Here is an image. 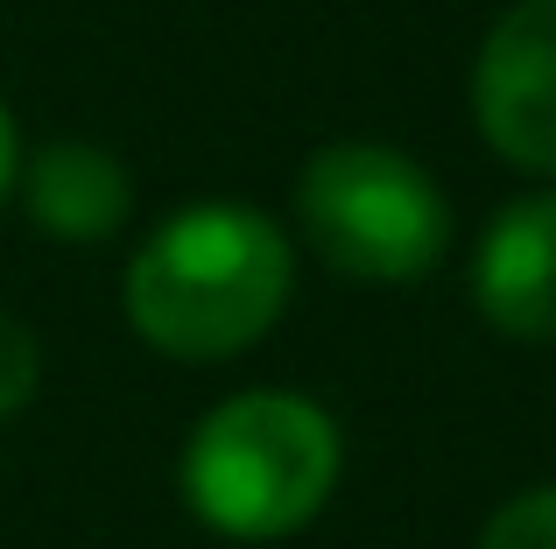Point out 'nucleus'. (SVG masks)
Masks as SVG:
<instances>
[{
  "label": "nucleus",
  "instance_id": "nucleus-1",
  "mask_svg": "<svg viewBox=\"0 0 556 549\" xmlns=\"http://www.w3.org/2000/svg\"><path fill=\"white\" fill-rule=\"evenodd\" d=\"M289 240L240 197H204L163 219L127 261V324L169 359H232L289 310Z\"/></svg>",
  "mask_w": 556,
  "mask_h": 549
},
{
  "label": "nucleus",
  "instance_id": "nucleus-2",
  "mask_svg": "<svg viewBox=\"0 0 556 549\" xmlns=\"http://www.w3.org/2000/svg\"><path fill=\"white\" fill-rule=\"evenodd\" d=\"M345 444L311 395L254 387L198 416L184 444V500L212 536L275 542L317 522L339 486Z\"/></svg>",
  "mask_w": 556,
  "mask_h": 549
},
{
  "label": "nucleus",
  "instance_id": "nucleus-3",
  "mask_svg": "<svg viewBox=\"0 0 556 549\" xmlns=\"http://www.w3.org/2000/svg\"><path fill=\"white\" fill-rule=\"evenodd\" d=\"M303 240L325 254L345 282L402 289L437 268L451 240V205L416 155L388 141H331L296 177Z\"/></svg>",
  "mask_w": 556,
  "mask_h": 549
},
{
  "label": "nucleus",
  "instance_id": "nucleus-4",
  "mask_svg": "<svg viewBox=\"0 0 556 549\" xmlns=\"http://www.w3.org/2000/svg\"><path fill=\"white\" fill-rule=\"evenodd\" d=\"M472 120L501 163L556 177V0H515L472 64Z\"/></svg>",
  "mask_w": 556,
  "mask_h": 549
},
{
  "label": "nucleus",
  "instance_id": "nucleus-5",
  "mask_svg": "<svg viewBox=\"0 0 556 549\" xmlns=\"http://www.w3.org/2000/svg\"><path fill=\"white\" fill-rule=\"evenodd\" d=\"M472 303L501 339H556V191L515 197L493 212L472 261Z\"/></svg>",
  "mask_w": 556,
  "mask_h": 549
},
{
  "label": "nucleus",
  "instance_id": "nucleus-6",
  "mask_svg": "<svg viewBox=\"0 0 556 549\" xmlns=\"http://www.w3.org/2000/svg\"><path fill=\"white\" fill-rule=\"evenodd\" d=\"M22 205L50 240H113L135 219V177L99 141H50L22 155Z\"/></svg>",
  "mask_w": 556,
  "mask_h": 549
},
{
  "label": "nucleus",
  "instance_id": "nucleus-7",
  "mask_svg": "<svg viewBox=\"0 0 556 549\" xmlns=\"http://www.w3.org/2000/svg\"><path fill=\"white\" fill-rule=\"evenodd\" d=\"M479 549H556V480L501 500L479 528Z\"/></svg>",
  "mask_w": 556,
  "mask_h": 549
},
{
  "label": "nucleus",
  "instance_id": "nucleus-8",
  "mask_svg": "<svg viewBox=\"0 0 556 549\" xmlns=\"http://www.w3.org/2000/svg\"><path fill=\"white\" fill-rule=\"evenodd\" d=\"M36 387H42V345H36V331H28L22 317L0 310V423H8L14 409H28Z\"/></svg>",
  "mask_w": 556,
  "mask_h": 549
},
{
  "label": "nucleus",
  "instance_id": "nucleus-9",
  "mask_svg": "<svg viewBox=\"0 0 556 549\" xmlns=\"http://www.w3.org/2000/svg\"><path fill=\"white\" fill-rule=\"evenodd\" d=\"M14 177H22V141H14V120H8V106H0V197L14 191Z\"/></svg>",
  "mask_w": 556,
  "mask_h": 549
}]
</instances>
